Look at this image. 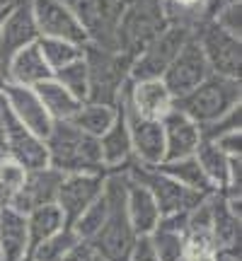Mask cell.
<instances>
[{"label": "cell", "mask_w": 242, "mask_h": 261, "mask_svg": "<svg viewBox=\"0 0 242 261\" xmlns=\"http://www.w3.org/2000/svg\"><path fill=\"white\" fill-rule=\"evenodd\" d=\"M44 143H46L49 167L58 169L61 174H78V172L107 174L100 152V140L78 130L70 121H54Z\"/></svg>", "instance_id": "obj_1"}, {"label": "cell", "mask_w": 242, "mask_h": 261, "mask_svg": "<svg viewBox=\"0 0 242 261\" xmlns=\"http://www.w3.org/2000/svg\"><path fill=\"white\" fill-rule=\"evenodd\" d=\"M104 191L109 194V215L102 230L94 234L90 244H92L94 254L104 261H126L131 247L136 242L138 234L133 232L129 218H126V208H124V194H126V172H107V181H104Z\"/></svg>", "instance_id": "obj_2"}, {"label": "cell", "mask_w": 242, "mask_h": 261, "mask_svg": "<svg viewBox=\"0 0 242 261\" xmlns=\"http://www.w3.org/2000/svg\"><path fill=\"white\" fill-rule=\"evenodd\" d=\"M242 104V83L237 77L208 75L201 85H196L191 92L175 99V109L186 114L199 126L218 121L221 116Z\"/></svg>", "instance_id": "obj_3"}, {"label": "cell", "mask_w": 242, "mask_h": 261, "mask_svg": "<svg viewBox=\"0 0 242 261\" xmlns=\"http://www.w3.org/2000/svg\"><path fill=\"white\" fill-rule=\"evenodd\" d=\"M85 63L90 75V87H87V99L85 102L100 104H116L121 102V94L131 80V61L119 51L100 46H85Z\"/></svg>", "instance_id": "obj_4"}, {"label": "cell", "mask_w": 242, "mask_h": 261, "mask_svg": "<svg viewBox=\"0 0 242 261\" xmlns=\"http://www.w3.org/2000/svg\"><path fill=\"white\" fill-rule=\"evenodd\" d=\"M167 24L162 0H131L116 29V51L131 61Z\"/></svg>", "instance_id": "obj_5"}, {"label": "cell", "mask_w": 242, "mask_h": 261, "mask_svg": "<svg viewBox=\"0 0 242 261\" xmlns=\"http://www.w3.org/2000/svg\"><path fill=\"white\" fill-rule=\"evenodd\" d=\"M87 34V44L116 51V29L131 0H63Z\"/></svg>", "instance_id": "obj_6"}, {"label": "cell", "mask_w": 242, "mask_h": 261, "mask_svg": "<svg viewBox=\"0 0 242 261\" xmlns=\"http://www.w3.org/2000/svg\"><path fill=\"white\" fill-rule=\"evenodd\" d=\"M194 34L191 24L184 22H167L162 32L140 51L131 63V80H143V77H162L167 65L175 61L184 41Z\"/></svg>", "instance_id": "obj_7"}, {"label": "cell", "mask_w": 242, "mask_h": 261, "mask_svg": "<svg viewBox=\"0 0 242 261\" xmlns=\"http://www.w3.org/2000/svg\"><path fill=\"white\" fill-rule=\"evenodd\" d=\"M194 37L204 51V58L211 73L223 75V77H237L240 80V65H242V39L228 34L215 22L204 19L194 29Z\"/></svg>", "instance_id": "obj_8"}, {"label": "cell", "mask_w": 242, "mask_h": 261, "mask_svg": "<svg viewBox=\"0 0 242 261\" xmlns=\"http://www.w3.org/2000/svg\"><path fill=\"white\" fill-rule=\"evenodd\" d=\"M126 174L131 179L140 181L153 194V198H155V203L160 208V218L170 213H186L196 203H201L204 198H208V196H199L194 191H189L179 181L167 177L165 172H160L158 167H143V165L131 162L129 167H126Z\"/></svg>", "instance_id": "obj_9"}, {"label": "cell", "mask_w": 242, "mask_h": 261, "mask_svg": "<svg viewBox=\"0 0 242 261\" xmlns=\"http://www.w3.org/2000/svg\"><path fill=\"white\" fill-rule=\"evenodd\" d=\"M211 75V68L206 63L204 58V51L199 46V41L196 37H191L184 41V46L179 48V54L175 56V61L167 65V70L162 73V83L167 87L172 97L179 99V97H184L186 92H191L196 85H201Z\"/></svg>", "instance_id": "obj_10"}, {"label": "cell", "mask_w": 242, "mask_h": 261, "mask_svg": "<svg viewBox=\"0 0 242 261\" xmlns=\"http://www.w3.org/2000/svg\"><path fill=\"white\" fill-rule=\"evenodd\" d=\"M104 172H78V174H63L61 187L56 194V205L61 208L65 223L70 225L102 196L104 191Z\"/></svg>", "instance_id": "obj_11"}, {"label": "cell", "mask_w": 242, "mask_h": 261, "mask_svg": "<svg viewBox=\"0 0 242 261\" xmlns=\"http://www.w3.org/2000/svg\"><path fill=\"white\" fill-rule=\"evenodd\" d=\"M39 41V29L32 15V0H12L8 15L0 24V75L10 58L19 48Z\"/></svg>", "instance_id": "obj_12"}, {"label": "cell", "mask_w": 242, "mask_h": 261, "mask_svg": "<svg viewBox=\"0 0 242 261\" xmlns=\"http://www.w3.org/2000/svg\"><path fill=\"white\" fill-rule=\"evenodd\" d=\"M39 39H63L87 46V34L63 0H32Z\"/></svg>", "instance_id": "obj_13"}, {"label": "cell", "mask_w": 242, "mask_h": 261, "mask_svg": "<svg viewBox=\"0 0 242 261\" xmlns=\"http://www.w3.org/2000/svg\"><path fill=\"white\" fill-rule=\"evenodd\" d=\"M3 99V97H0ZM0 119H3V130H5V145H8V158L19 162L22 167L27 169H39L49 165V155H46V143L44 138H39L37 133H32L27 126L10 114V109L3 102L0 109Z\"/></svg>", "instance_id": "obj_14"}, {"label": "cell", "mask_w": 242, "mask_h": 261, "mask_svg": "<svg viewBox=\"0 0 242 261\" xmlns=\"http://www.w3.org/2000/svg\"><path fill=\"white\" fill-rule=\"evenodd\" d=\"M121 104V102H119ZM126 126L131 136V150H133V162L143 167H158L165 162V136H162V123L155 119H146L124 107Z\"/></svg>", "instance_id": "obj_15"}, {"label": "cell", "mask_w": 242, "mask_h": 261, "mask_svg": "<svg viewBox=\"0 0 242 261\" xmlns=\"http://www.w3.org/2000/svg\"><path fill=\"white\" fill-rule=\"evenodd\" d=\"M121 104L138 116L160 121L165 114L175 109V97L160 77H143V80H129L121 94Z\"/></svg>", "instance_id": "obj_16"}, {"label": "cell", "mask_w": 242, "mask_h": 261, "mask_svg": "<svg viewBox=\"0 0 242 261\" xmlns=\"http://www.w3.org/2000/svg\"><path fill=\"white\" fill-rule=\"evenodd\" d=\"M0 97L5 107L10 109V114L17 119L22 126H27L32 133H37L39 138H46L54 121L46 114L44 104L39 102L37 92L32 87H22V85H12V83H3Z\"/></svg>", "instance_id": "obj_17"}, {"label": "cell", "mask_w": 242, "mask_h": 261, "mask_svg": "<svg viewBox=\"0 0 242 261\" xmlns=\"http://www.w3.org/2000/svg\"><path fill=\"white\" fill-rule=\"evenodd\" d=\"M61 179L63 174L54 167H39V169H29L27 172V179L25 184L19 189L15 198L10 201V205L5 208H12L17 213L27 215L32 208L37 205H46V203H56V194H58V187H61Z\"/></svg>", "instance_id": "obj_18"}, {"label": "cell", "mask_w": 242, "mask_h": 261, "mask_svg": "<svg viewBox=\"0 0 242 261\" xmlns=\"http://www.w3.org/2000/svg\"><path fill=\"white\" fill-rule=\"evenodd\" d=\"M160 123H162V136H165V160L191 158L201 143V126L179 109L167 112L160 119Z\"/></svg>", "instance_id": "obj_19"}, {"label": "cell", "mask_w": 242, "mask_h": 261, "mask_svg": "<svg viewBox=\"0 0 242 261\" xmlns=\"http://www.w3.org/2000/svg\"><path fill=\"white\" fill-rule=\"evenodd\" d=\"M126 172V169H124ZM124 208L131 227L136 234H150L160 223V208L155 198L140 181L126 174V194H124Z\"/></svg>", "instance_id": "obj_20"}, {"label": "cell", "mask_w": 242, "mask_h": 261, "mask_svg": "<svg viewBox=\"0 0 242 261\" xmlns=\"http://www.w3.org/2000/svg\"><path fill=\"white\" fill-rule=\"evenodd\" d=\"M49 77H54V70L46 65L37 44L19 48L17 54L5 63V68H3V80L5 83L32 87V90L37 85H41L44 80H49Z\"/></svg>", "instance_id": "obj_21"}, {"label": "cell", "mask_w": 242, "mask_h": 261, "mask_svg": "<svg viewBox=\"0 0 242 261\" xmlns=\"http://www.w3.org/2000/svg\"><path fill=\"white\" fill-rule=\"evenodd\" d=\"M100 152H102V162L107 172H121L133 162V150H131V136L129 126H126V116L119 104V116L112 123V128L100 136Z\"/></svg>", "instance_id": "obj_22"}, {"label": "cell", "mask_w": 242, "mask_h": 261, "mask_svg": "<svg viewBox=\"0 0 242 261\" xmlns=\"http://www.w3.org/2000/svg\"><path fill=\"white\" fill-rule=\"evenodd\" d=\"M0 252L3 261H25L29 256L27 220L12 208H0Z\"/></svg>", "instance_id": "obj_23"}, {"label": "cell", "mask_w": 242, "mask_h": 261, "mask_svg": "<svg viewBox=\"0 0 242 261\" xmlns=\"http://www.w3.org/2000/svg\"><path fill=\"white\" fill-rule=\"evenodd\" d=\"M34 92H37L39 102L44 104L46 114L51 116V121H70V116H73V114L80 109V104H83L80 99H75L63 85H58L54 77H49V80H44L41 85H37Z\"/></svg>", "instance_id": "obj_24"}, {"label": "cell", "mask_w": 242, "mask_h": 261, "mask_svg": "<svg viewBox=\"0 0 242 261\" xmlns=\"http://www.w3.org/2000/svg\"><path fill=\"white\" fill-rule=\"evenodd\" d=\"M119 116V104H100V102H83L80 109L70 116V123H73L78 130H83L92 138H100L102 133L112 128V123L116 121Z\"/></svg>", "instance_id": "obj_25"}, {"label": "cell", "mask_w": 242, "mask_h": 261, "mask_svg": "<svg viewBox=\"0 0 242 261\" xmlns=\"http://www.w3.org/2000/svg\"><path fill=\"white\" fill-rule=\"evenodd\" d=\"M25 220H27L29 252H32L39 242H44V240H49L51 234L61 232L65 225H68L63 213H61V208H58L56 203H46V205L32 208V211L25 215Z\"/></svg>", "instance_id": "obj_26"}, {"label": "cell", "mask_w": 242, "mask_h": 261, "mask_svg": "<svg viewBox=\"0 0 242 261\" xmlns=\"http://www.w3.org/2000/svg\"><path fill=\"white\" fill-rule=\"evenodd\" d=\"M158 169L199 196L215 194L213 187L208 184L206 174L201 172V167H199V162H196L194 155H191V158H179V160H165L162 165H158Z\"/></svg>", "instance_id": "obj_27"}, {"label": "cell", "mask_w": 242, "mask_h": 261, "mask_svg": "<svg viewBox=\"0 0 242 261\" xmlns=\"http://www.w3.org/2000/svg\"><path fill=\"white\" fill-rule=\"evenodd\" d=\"M194 158L199 162L201 172L206 174V179H208V184L213 187V191H223L225 181H228V172H230V160L233 158H228L223 150H218L215 143H211V140H201L199 143Z\"/></svg>", "instance_id": "obj_28"}, {"label": "cell", "mask_w": 242, "mask_h": 261, "mask_svg": "<svg viewBox=\"0 0 242 261\" xmlns=\"http://www.w3.org/2000/svg\"><path fill=\"white\" fill-rule=\"evenodd\" d=\"M107 181V179H104ZM107 215H109V194L107 191H102V196L94 201L87 211H85L78 220H73L70 223V227H73V232L80 237V240H85V242H90L94 234L102 230V225L107 223Z\"/></svg>", "instance_id": "obj_29"}, {"label": "cell", "mask_w": 242, "mask_h": 261, "mask_svg": "<svg viewBox=\"0 0 242 261\" xmlns=\"http://www.w3.org/2000/svg\"><path fill=\"white\" fill-rule=\"evenodd\" d=\"M160 261H184V232L160 225L148 234Z\"/></svg>", "instance_id": "obj_30"}, {"label": "cell", "mask_w": 242, "mask_h": 261, "mask_svg": "<svg viewBox=\"0 0 242 261\" xmlns=\"http://www.w3.org/2000/svg\"><path fill=\"white\" fill-rule=\"evenodd\" d=\"M37 46L51 70H58V68L85 56V46L73 44V41H63V39H39Z\"/></svg>", "instance_id": "obj_31"}, {"label": "cell", "mask_w": 242, "mask_h": 261, "mask_svg": "<svg viewBox=\"0 0 242 261\" xmlns=\"http://www.w3.org/2000/svg\"><path fill=\"white\" fill-rule=\"evenodd\" d=\"M78 240H80V237L73 232V227L65 225L61 232L51 234L44 242H39L37 247L29 252V259L32 261H61L65 256V252H68Z\"/></svg>", "instance_id": "obj_32"}, {"label": "cell", "mask_w": 242, "mask_h": 261, "mask_svg": "<svg viewBox=\"0 0 242 261\" xmlns=\"http://www.w3.org/2000/svg\"><path fill=\"white\" fill-rule=\"evenodd\" d=\"M54 80H56L58 85H63L75 99L85 102V99H87V87H90V75H87L85 56L73 61V63L63 65V68H58V70H54Z\"/></svg>", "instance_id": "obj_33"}, {"label": "cell", "mask_w": 242, "mask_h": 261, "mask_svg": "<svg viewBox=\"0 0 242 261\" xmlns=\"http://www.w3.org/2000/svg\"><path fill=\"white\" fill-rule=\"evenodd\" d=\"M27 179V169L22 167L19 162L5 158L0 162V208L10 205V201L15 198L22 184Z\"/></svg>", "instance_id": "obj_34"}, {"label": "cell", "mask_w": 242, "mask_h": 261, "mask_svg": "<svg viewBox=\"0 0 242 261\" xmlns=\"http://www.w3.org/2000/svg\"><path fill=\"white\" fill-rule=\"evenodd\" d=\"M211 22H215L221 29H225L228 34H233V37L242 39V3L240 0H230L228 5L215 12Z\"/></svg>", "instance_id": "obj_35"}, {"label": "cell", "mask_w": 242, "mask_h": 261, "mask_svg": "<svg viewBox=\"0 0 242 261\" xmlns=\"http://www.w3.org/2000/svg\"><path fill=\"white\" fill-rule=\"evenodd\" d=\"M235 128H242V104L230 109L218 121L201 126V140H215L218 136H223L225 130H235Z\"/></svg>", "instance_id": "obj_36"}, {"label": "cell", "mask_w": 242, "mask_h": 261, "mask_svg": "<svg viewBox=\"0 0 242 261\" xmlns=\"http://www.w3.org/2000/svg\"><path fill=\"white\" fill-rule=\"evenodd\" d=\"M211 143H215V148L223 150L228 158H242V128L225 130L223 136H218Z\"/></svg>", "instance_id": "obj_37"}, {"label": "cell", "mask_w": 242, "mask_h": 261, "mask_svg": "<svg viewBox=\"0 0 242 261\" xmlns=\"http://www.w3.org/2000/svg\"><path fill=\"white\" fill-rule=\"evenodd\" d=\"M126 261H160L155 249H153V242H150L148 234H138V237H136V242L131 247Z\"/></svg>", "instance_id": "obj_38"}, {"label": "cell", "mask_w": 242, "mask_h": 261, "mask_svg": "<svg viewBox=\"0 0 242 261\" xmlns=\"http://www.w3.org/2000/svg\"><path fill=\"white\" fill-rule=\"evenodd\" d=\"M61 261H97V254H94L92 244L85 242V240H78V242L65 252V256Z\"/></svg>", "instance_id": "obj_39"}, {"label": "cell", "mask_w": 242, "mask_h": 261, "mask_svg": "<svg viewBox=\"0 0 242 261\" xmlns=\"http://www.w3.org/2000/svg\"><path fill=\"white\" fill-rule=\"evenodd\" d=\"M10 8V5H8ZM8 8H0V24H3V19H5V15H8Z\"/></svg>", "instance_id": "obj_40"}, {"label": "cell", "mask_w": 242, "mask_h": 261, "mask_svg": "<svg viewBox=\"0 0 242 261\" xmlns=\"http://www.w3.org/2000/svg\"><path fill=\"white\" fill-rule=\"evenodd\" d=\"M10 5V0H0V8H8Z\"/></svg>", "instance_id": "obj_41"}, {"label": "cell", "mask_w": 242, "mask_h": 261, "mask_svg": "<svg viewBox=\"0 0 242 261\" xmlns=\"http://www.w3.org/2000/svg\"><path fill=\"white\" fill-rule=\"evenodd\" d=\"M3 83H5V80H3V75H0V90H3Z\"/></svg>", "instance_id": "obj_42"}, {"label": "cell", "mask_w": 242, "mask_h": 261, "mask_svg": "<svg viewBox=\"0 0 242 261\" xmlns=\"http://www.w3.org/2000/svg\"><path fill=\"white\" fill-rule=\"evenodd\" d=\"M0 261H3V252H0Z\"/></svg>", "instance_id": "obj_43"}, {"label": "cell", "mask_w": 242, "mask_h": 261, "mask_svg": "<svg viewBox=\"0 0 242 261\" xmlns=\"http://www.w3.org/2000/svg\"><path fill=\"white\" fill-rule=\"evenodd\" d=\"M25 261H32V259H29V256H27V259H25Z\"/></svg>", "instance_id": "obj_44"}, {"label": "cell", "mask_w": 242, "mask_h": 261, "mask_svg": "<svg viewBox=\"0 0 242 261\" xmlns=\"http://www.w3.org/2000/svg\"><path fill=\"white\" fill-rule=\"evenodd\" d=\"M10 3H12V0H10Z\"/></svg>", "instance_id": "obj_45"}]
</instances>
